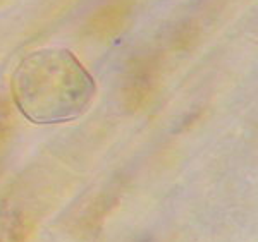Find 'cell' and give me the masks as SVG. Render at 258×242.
Instances as JSON below:
<instances>
[{"label": "cell", "mask_w": 258, "mask_h": 242, "mask_svg": "<svg viewBox=\"0 0 258 242\" xmlns=\"http://www.w3.org/2000/svg\"><path fill=\"white\" fill-rule=\"evenodd\" d=\"M90 70L68 48L48 47L21 58L11 77V95L30 122L52 126L80 119L95 98Z\"/></svg>", "instance_id": "6da1fadb"}, {"label": "cell", "mask_w": 258, "mask_h": 242, "mask_svg": "<svg viewBox=\"0 0 258 242\" xmlns=\"http://www.w3.org/2000/svg\"><path fill=\"white\" fill-rule=\"evenodd\" d=\"M9 119H11V114H9V110H7L6 103L0 102V148H2L7 132H9Z\"/></svg>", "instance_id": "7a4b0ae2"}]
</instances>
